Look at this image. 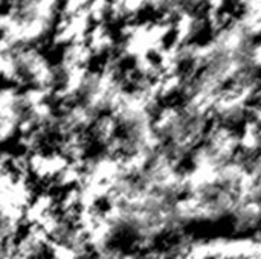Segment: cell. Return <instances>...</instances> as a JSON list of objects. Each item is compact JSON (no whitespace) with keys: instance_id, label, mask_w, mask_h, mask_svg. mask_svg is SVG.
Instances as JSON below:
<instances>
[{"instance_id":"cell-6","label":"cell","mask_w":261,"mask_h":259,"mask_svg":"<svg viewBox=\"0 0 261 259\" xmlns=\"http://www.w3.org/2000/svg\"><path fill=\"white\" fill-rule=\"evenodd\" d=\"M90 0H61L60 15H75L84 12Z\"/></svg>"},{"instance_id":"cell-4","label":"cell","mask_w":261,"mask_h":259,"mask_svg":"<svg viewBox=\"0 0 261 259\" xmlns=\"http://www.w3.org/2000/svg\"><path fill=\"white\" fill-rule=\"evenodd\" d=\"M145 8L144 0H110L109 21H128L133 20Z\"/></svg>"},{"instance_id":"cell-2","label":"cell","mask_w":261,"mask_h":259,"mask_svg":"<svg viewBox=\"0 0 261 259\" xmlns=\"http://www.w3.org/2000/svg\"><path fill=\"white\" fill-rule=\"evenodd\" d=\"M60 5L61 0H28L26 3L12 9L21 15H31L54 24L60 15Z\"/></svg>"},{"instance_id":"cell-3","label":"cell","mask_w":261,"mask_h":259,"mask_svg":"<svg viewBox=\"0 0 261 259\" xmlns=\"http://www.w3.org/2000/svg\"><path fill=\"white\" fill-rule=\"evenodd\" d=\"M86 44L93 52H106L115 44V37L109 27V23H93L87 32Z\"/></svg>"},{"instance_id":"cell-1","label":"cell","mask_w":261,"mask_h":259,"mask_svg":"<svg viewBox=\"0 0 261 259\" xmlns=\"http://www.w3.org/2000/svg\"><path fill=\"white\" fill-rule=\"evenodd\" d=\"M92 24L93 23L86 11L75 15H58L54 23L52 41L60 46L86 41L87 32Z\"/></svg>"},{"instance_id":"cell-5","label":"cell","mask_w":261,"mask_h":259,"mask_svg":"<svg viewBox=\"0 0 261 259\" xmlns=\"http://www.w3.org/2000/svg\"><path fill=\"white\" fill-rule=\"evenodd\" d=\"M92 23H109L110 0H90L86 9Z\"/></svg>"}]
</instances>
